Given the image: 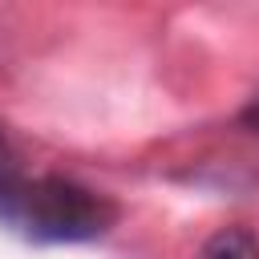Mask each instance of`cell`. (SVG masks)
Listing matches in <instances>:
<instances>
[{
    "label": "cell",
    "mask_w": 259,
    "mask_h": 259,
    "mask_svg": "<svg viewBox=\"0 0 259 259\" xmlns=\"http://www.w3.org/2000/svg\"><path fill=\"white\" fill-rule=\"evenodd\" d=\"M121 206L69 178V174H28L12 138L0 125V227L36 247H81L109 235Z\"/></svg>",
    "instance_id": "cell-1"
},
{
    "label": "cell",
    "mask_w": 259,
    "mask_h": 259,
    "mask_svg": "<svg viewBox=\"0 0 259 259\" xmlns=\"http://www.w3.org/2000/svg\"><path fill=\"white\" fill-rule=\"evenodd\" d=\"M194 259H259V235L251 227H223L198 247Z\"/></svg>",
    "instance_id": "cell-2"
},
{
    "label": "cell",
    "mask_w": 259,
    "mask_h": 259,
    "mask_svg": "<svg viewBox=\"0 0 259 259\" xmlns=\"http://www.w3.org/2000/svg\"><path fill=\"white\" fill-rule=\"evenodd\" d=\"M239 125H243L247 134H255V138H259V93H255V101L239 113Z\"/></svg>",
    "instance_id": "cell-3"
}]
</instances>
